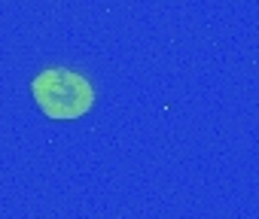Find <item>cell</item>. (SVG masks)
Returning a JSON list of instances; mask_svg holds the SVG:
<instances>
[{
	"label": "cell",
	"mask_w": 259,
	"mask_h": 219,
	"mask_svg": "<svg viewBox=\"0 0 259 219\" xmlns=\"http://www.w3.org/2000/svg\"><path fill=\"white\" fill-rule=\"evenodd\" d=\"M31 91H34L37 106L49 119H79L95 103L92 82L64 67H52V70H43L40 76H34Z\"/></svg>",
	"instance_id": "6da1fadb"
}]
</instances>
